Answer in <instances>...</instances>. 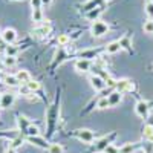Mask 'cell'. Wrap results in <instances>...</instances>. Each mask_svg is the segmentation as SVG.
Instances as JSON below:
<instances>
[{"instance_id": "cell-1", "label": "cell", "mask_w": 153, "mask_h": 153, "mask_svg": "<svg viewBox=\"0 0 153 153\" xmlns=\"http://www.w3.org/2000/svg\"><path fill=\"white\" fill-rule=\"evenodd\" d=\"M109 31H110L109 25H107L106 22H101V20L94 22L92 26H91V34H92V37H95V38H100V37L106 35Z\"/></svg>"}, {"instance_id": "cell-2", "label": "cell", "mask_w": 153, "mask_h": 153, "mask_svg": "<svg viewBox=\"0 0 153 153\" xmlns=\"http://www.w3.org/2000/svg\"><path fill=\"white\" fill-rule=\"evenodd\" d=\"M58 118V100L55 101V104L48 110V136H51L54 132V123Z\"/></svg>"}, {"instance_id": "cell-3", "label": "cell", "mask_w": 153, "mask_h": 153, "mask_svg": "<svg viewBox=\"0 0 153 153\" xmlns=\"http://www.w3.org/2000/svg\"><path fill=\"white\" fill-rule=\"evenodd\" d=\"M74 135L80 139V141L86 143V144H92L94 143V139H95V135L92 130H89V129H76L74 130Z\"/></svg>"}, {"instance_id": "cell-4", "label": "cell", "mask_w": 153, "mask_h": 153, "mask_svg": "<svg viewBox=\"0 0 153 153\" xmlns=\"http://www.w3.org/2000/svg\"><path fill=\"white\" fill-rule=\"evenodd\" d=\"M51 32H52V25L49 22H45L42 25H38V28H35L32 31V35L35 38H43V37H48Z\"/></svg>"}, {"instance_id": "cell-5", "label": "cell", "mask_w": 153, "mask_h": 153, "mask_svg": "<svg viewBox=\"0 0 153 153\" xmlns=\"http://www.w3.org/2000/svg\"><path fill=\"white\" fill-rule=\"evenodd\" d=\"M115 136H117V133H110V135H107V136H103L100 139V141H97L95 143V146H94V152H104V149L107 147V146H110L112 144V141L115 139Z\"/></svg>"}, {"instance_id": "cell-6", "label": "cell", "mask_w": 153, "mask_h": 153, "mask_svg": "<svg viewBox=\"0 0 153 153\" xmlns=\"http://www.w3.org/2000/svg\"><path fill=\"white\" fill-rule=\"evenodd\" d=\"M0 37H2L5 45H14L17 42V31L12 28H6L0 32Z\"/></svg>"}, {"instance_id": "cell-7", "label": "cell", "mask_w": 153, "mask_h": 153, "mask_svg": "<svg viewBox=\"0 0 153 153\" xmlns=\"http://www.w3.org/2000/svg\"><path fill=\"white\" fill-rule=\"evenodd\" d=\"M16 103V94L12 92H3L0 95V109H9Z\"/></svg>"}, {"instance_id": "cell-8", "label": "cell", "mask_w": 153, "mask_h": 153, "mask_svg": "<svg viewBox=\"0 0 153 153\" xmlns=\"http://www.w3.org/2000/svg\"><path fill=\"white\" fill-rule=\"evenodd\" d=\"M26 141H28L29 144L38 147V149H43V150H48L49 146H51V143H48V139L43 138V136H28Z\"/></svg>"}, {"instance_id": "cell-9", "label": "cell", "mask_w": 153, "mask_h": 153, "mask_svg": "<svg viewBox=\"0 0 153 153\" xmlns=\"http://www.w3.org/2000/svg\"><path fill=\"white\" fill-rule=\"evenodd\" d=\"M135 112H136V115L139 118H147L149 117V112H150V107H149V103L147 101H138L136 103V106H135Z\"/></svg>"}, {"instance_id": "cell-10", "label": "cell", "mask_w": 153, "mask_h": 153, "mask_svg": "<svg viewBox=\"0 0 153 153\" xmlns=\"http://www.w3.org/2000/svg\"><path fill=\"white\" fill-rule=\"evenodd\" d=\"M89 83H91V86L95 89L97 92H101V91L106 89V80H103L98 75H91L89 76Z\"/></svg>"}, {"instance_id": "cell-11", "label": "cell", "mask_w": 153, "mask_h": 153, "mask_svg": "<svg viewBox=\"0 0 153 153\" xmlns=\"http://www.w3.org/2000/svg\"><path fill=\"white\" fill-rule=\"evenodd\" d=\"M74 68H75V71H76V72H81V74H84V72H89V71L92 69V61L78 58V60L75 61Z\"/></svg>"}, {"instance_id": "cell-12", "label": "cell", "mask_w": 153, "mask_h": 153, "mask_svg": "<svg viewBox=\"0 0 153 153\" xmlns=\"http://www.w3.org/2000/svg\"><path fill=\"white\" fill-rule=\"evenodd\" d=\"M32 123L25 117V115H19L17 117V127H19V130H20V133L22 135H25L26 136V132H28V127L31 126Z\"/></svg>"}, {"instance_id": "cell-13", "label": "cell", "mask_w": 153, "mask_h": 153, "mask_svg": "<svg viewBox=\"0 0 153 153\" xmlns=\"http://www.w3.org/2000/svg\"><path fill=\"white\" fill-rule=\"evenodd\" d=\"M115 91H118V92H121V94H124V92H132V91H133V83H132L130 80H126V78H124V80H118Z\"/></svg>"}, {"instance_id": "cell-14", "label": "cell", "mask_w": 153, "mask_h": 153, "mask_svg": "<svg viewBox=\"0 0 153 153\" xmlns=\"http://www.w3.org/2000/svg\"><path fill=\"white\" fill-rule=\"evenodd\" d=\"M107 2V0H87L86 3H83V11L84 12H89V11H92L95 8H101V6H104V3Z\"/></svg>"}, {"instance_id": "cell-15", "label": "cell", "mask_w": 153, "mask_h": 153, "mask_svg": "<svg viewBox=\"0 0 153 153\" xmlns=\"http://www.w3.org/2000/svg\"><path fill=\"white\" fill-rule=\"evenodd\" d=\"M2 83L8 87H17L20 86V81L17 80L16 75H11V74H3L2 75Z\"/></svg>"}, {"instance_id": "cell-16", "label": "cell", "mask_w": 153, "mask_h": 153, "mask_svg": "<svg viewBox=\"0 0 153 153\" xmlns=\"http://www.w3.org/2000/svg\"><path fill=\"white\" fill-rule=\"evenodd\" d=\"M107 100H109V107H115V106H118V104L121 103L123 94L118 92V91H113V92L107 97Z\"/></svg>"}, {"instance_id": "cell-17", "label": "cell", "mask_w": 153, "mask_h": 153, "mask_svg": "<svg viewBox=\"0 0 153 153\" xmlns=\"http://www.w3.org/2000/svg\"><path fill=\"white\" fill-rule=\"evenodd\" d=\"M98 54H100L98 49H84V51H81V52H80V58L91 61L92 58H98Z\"/></svg>"}, {"instance_id": "cell-18", "label": "cell", "mask_w": 153, "mask_h": 153, "mask_svg": "<svg viewBox=\"0 0 153 153\" xmlns=\"http://www.w3.org/2000/svg\"><path fill=\"white\" fill-rule=\"evenodd\" d=\"M16 76H17V80L20 81V84H26V83H29L32 78H31V74L28 72V71H25V69H22V71H19L17 74H16Z\"/></svg>"}, {"instance_id": "cell-19", "label": "cell", "mask_w": 153, "mask_h": 153, "mask_svg": "<svg viewBox=\"0 0 153 153\" xmlns=\"http://www.w3.org/2000/svg\"><path fill=\"white\" fill-rule=\"evenodd\" d=\"M121 45H120V40H115V42H110L107 46H106V52L107 54H118L121 51Z\"/></svg>"}, {"instance_id": "cell-20", "label": "cell", "mask_w": 153, "mask_h": 153, "mask_svg": "<svg viewBox=\"0 0 153 153\" xmlns=\"http://www.w3.org/2000/svg\"><path fill=\"white\" fill-rule=\"evenodd\" d=\"M103 8H104V6H101V8H95V9H92V11L86 12V19H87V20H91L92 23H94V22H97V20H98V17H100V14L103 12Z\"/></svg>"}, {"instance_id": "cell-21", "label": "cell", "mask_w": 153, "mask_h": 153, "mask_svg": "<svg viewBox=\"0 0 153 153\" xmlns=\"http://www.w3.org/2000/svg\"><path fill=\"white\" fill-rule=\"evenodd\" d=\"M120 45L123 49L126 51H129V52H133V48H132V40H130V37L129 35H124L120 38Z\"/></svg>"}, {"instance_id": "cell-22", "label": "cell", "mask_w": 153, "mask_h": 153, "mask_svg": "<svg viewBox=\"0 0 153 153\" xmlns=\"http://www.w3.org/2000/svg\"><path fill=\"white\" fill-rule=\"evenodd\" d=\"M143 136L147 139L149 143H153V124H146V126H144Z\"/></svg>"}, {"instance_id": "cell-23", "label": "cell", "mask_w": 153, "mask_h": 153, "mask_svg": "<svg viewBox=\"0 0 153 153\" xmlns=\"http://www.w3.org/2000/svg\"><path fill=\"white\" fill-rule=\"evenodd\" d=\"M69 43H71V37H69L68 34H60V35L57 37V45H58L60 48H66Z\"/></svg>"}, {"instance_id": "cell-24", "label": "cell", "mask_w": 153, "mask_h": 153, "mask_svg": "<svg viewBox=\"0 0 153 153\" xmlns=\"http://www.w3.org/2000/svg\"><path fill=\"white\" fill-rule=\"evenodd\" d=\"M19 135H22L19 129H17V130H6V132H0V138H6V139H9V141H12V139L17 138Z\"/></svg>"}, {"instance_id": "cell-25", "label": "cell", "mask_w": 153, "mask_h": 153, "mask_svg": "<svg viewBox=\"0 0 153 153\" xmlns=\"http://www.w3.org/2000/svg\"><path fill=\"white\" fill-rule=\"evenodd\" d=\"M25 143V136L23 135H19L17 138H14L12 141H9V149H14L17 150L19 147H22V144Z\"/></svg>"}, {"instance_id": "cell-26", "label": "cell", "mask_w": 153, "mask_h": 153, "mask_svg": "<svg viewBox=\"0 0 153 153\" xmlns=\"http://www.w3.org/2000/svg\"><path fill=\"white\" fill-rule=\"evenodd\" d=\"M32 22L37 23V25H42V23L45 22V20H43V11H42V8L32 11Z\"/></svg>"}, {"instance_id": "cell-27", "label": "cell", "mask_w": 153, "mask_h": 153, "mask_svg": "<svg viewBox=\"0 0 153 153\" xmlns=\"http://www.w3.org/2000/svg\"><path fill=\"white\" fill-rule=\"evenodd\" d=\"M66 57H68V52H65L63 51V48L60 49V51H57V54H55V60H54V68L57 66V65H60V63H63L66 60Z\"/></svg>"}, {"instance_id": "cell-28", "label": "cell", "mask_w": 153, "mask_h": 153, "mask_svg": "<svg viewBox=\"0 0 153 153\" xmlns=\"http://www.w3.org/2000/svg\"><path fill=\"white\" fill-rule=\"evenodd\" d=\"M19 48L17 46H14V45H8L6 48H5V55L6 57H17V54H19Z\"/></svg>"}, {"instance_id": "cell-29", "label": "cell", "mask_w": 153, "mask_h": 153, "mask_svg": "<svg viewBox=\"0 0 153 153\" xmlns=\"http://www.w3.org/2000/svg\"><path fill=\"white\" fill-rule=\"evenodd\" d=\"M65 152V147L58 143H51L49 149H48V153H63Z\"/></svg>"}, {"instance_id": "cell-30", "label": "cell", "mask_w": 153, "mask_h": 153, "mask_svg": "<svg viewBox=\"0 0 153 153\" xmlns=\"http://www.w3.org/2000/svg\"><path fill=\"white\" fill-rule=\"evenodd\" d=\"M139 146L138 144H124L121 149H120V153H133L135 150H138Z\"/></svg>"}, {"instance_id": "cell-31", "label": "cell", "mask_w": 153, "mask_h": 153, "mask_svg": "<svg viewBox=\"0 0 153 153\" xmlns=\"http://www.w3.org/2000/svg\"><path fill=\"white\" fill-rule=\"evenodd\" d=\"M2 61H3V65H5L6 68H9V69L14 68V66L17 65V58H16V57H6V55H5V57L2 58Z\"/></svg>"}, {"instance_id": "cell-32", "label": "cell", "mask_w": 153, "mask_h": 153, "mask_svg": "<svg viewBox=\"0 0 153 153\" xmlns=\"http://www.w3.org/2000/svg\"><path fill=\"white\" fill-rule=\"evenodd\" d=\"M107 107H109V100H107V97H100L98 101H97V109L103 110V109H107Z\"/></svg>"}, {"instance_id": "cell-33", "label": "cell", "mask_w": 153, "mask_h": 153, "mask_svg": "<svg viewBox=\"0 0 153 153\" xmlns=\"http://www.w3.org/2000/svg\"><path fill=\"white\" fill-rule=\"evenodd\" d=\"M28 136H40V129H38L37 126L31 124V126L28 127V132H26V138H28Z\"/></svg>"}, {"instance_id": "cell-34", "label": "cell", "mask_w": 153, "mask_h": 153, "mask_svg": "<svg viewBox=\"0 0 153 153\" xmlns=\"http://www.w3.org/2000/svg\"><path fill=\"white\" fill-rule=\"evenodd\" d=\"M144 9H146V14H147L149 20H153V2H152V0H147Z\"/></svg>"}, {"instance_id": "cell-35", "label": "cell", "mask_w": 153, "mask_h": 153, "mask_svg": "<svg viewBox=\"0 0 153 153\" xmlns=\"http://www.w3.org/2000/svg\"><path fill=\"white\" fill-rule=\"evenodd\" d=\"M26 86H28V89H29L31 92H37L38 89H40V83L35 81V80H31L29 83H26Z\"/></svg>"}, {"instance_id": "cell-36", "label": "cell", "mask_w": 153, "mask_h": 153, "mask_svg": "<svg viewBox=\"0 0 153 153\" xmlns=\"http://www.w3.org/2000/svg\"><path fill=\"white\" fill-rule=\"evenodd\" d=\"M143 29H144V32H147V34H153V20H147V22H144Z\"/></svg>"}, {"instance_id": "cell-37", "label": "cell", "mask_w": 153, "mask_h": 153, "mask_svg": "<svg viewBox=\"0 0 153 153\" xmlns=\"http://www.w3.org/2000/svg\"><path fill=\"white\" fill-rule=\"evenodd\" d=\"M104 153H120V149L115 146V144H110L104 149Z\"/></svg>"}, {"instance_id": "cell-38", "label": "cell", "mask_w": 153, "mask_h": 153, "mask_svg": "<svg viewBox=\"0 0 153 153\" xmlns=\"http://www.w3.org/2000/svg\"><path fill=\"white\" fill-rule=\"evenodd\" d=\"M19 92H20V95H23V97H28V95L31 94V91L28 89V86H26V84L20 86V87H19Z\"/></svg>"}, {"instance_id": "cell-39", "label": "cell", "mask_w": 153, "mask_h": 153, "mask_svg": "<svg viewBox=\"0 0 153 153\" xmlns=\"http://www.w3.org/2000/svg\"><path fill=\"white\" fill-rule=\"evenodd\" d=\"M42 6H43L42 0H31V8H32V11H34V9H40Z\"/></svg>"}, {"instance_id": "cell-40", "label": "cell", "mask_w": 153, "mask_h": 153, "mask_svg": "<svg viewBox=\"0 0 153 153\" xmlns=\"http://www.w3.org/2000/svg\"><path fill=\"white\" fill-rule=\"evenodd\" d=\"M25 98H26L28 101H31V103H37V101H38V97H37L35 92H31L28 97H25Z\"/></svg>"}, {"instance_id": "cell-41", "label": "cell", "mask_w": 153, "mask_h": 153, "mask_svg": "<svg viewBox=\"0 0 153 153\" xmlns=\"http://www.w3.org/2000/svg\"><path fill=\"white\" fill-rule=\"evenodd\" d=\"M8 45H5L3 43V40H2V37H0V51H2V52H5V48H6Z\"/></svg>"}, {"instance_id": "cell-42", "label": "cell", "mask_w": 153, "mask_h": 153, "mask_svg": "<svg viewBox=\"0 0 153 153\" xmlns=\"http://www.w3.org/2000/svg\"><path fill=\"white\" fill-rule=\"evenodd\" d=\"M42 3L43 5H51V3H52V0H42Z\"/></svg>"}, {"instance_id": "cell-43", "label": "cell", "mask_w": 153, "mask_h": 153, "mask_svg": "<svg viewBox=\"0 0 153 153\" xmlns=\"http://www.w3.org/2000/svg\"><path fill=\"white\" fill-rule=\"evenodd\" d=\"M5 153H16V150H14V149H9V147H8V149L5 150Z\"/></svg>"}, {"instance_id": "cell-44", "label": "cell", "mask_w": 153, "mask_h": 153, "mask_svg": "<svg viewBox=\"0 0 153 153\" xmlns=\"http://www.w3.org/2000/svg\"><path fill=\"white\" fill-rule=\"evenodd\" d=\"M5 2H22V0H5Z\"/></svg>"}, {"instance_id": "cell-45", "label": "cell", "mask_w": 153, "mask_h": 153, "mask_svg": "<svg viewBox=\"0 0 153 153\" xmlns=\"http://www.w3.org/2000/svg\"><path fill=\"white\" fill-rule=\"evenodd\" d=\"M152 2H153V0H152Z\"/></svg>"}]
</instances>
